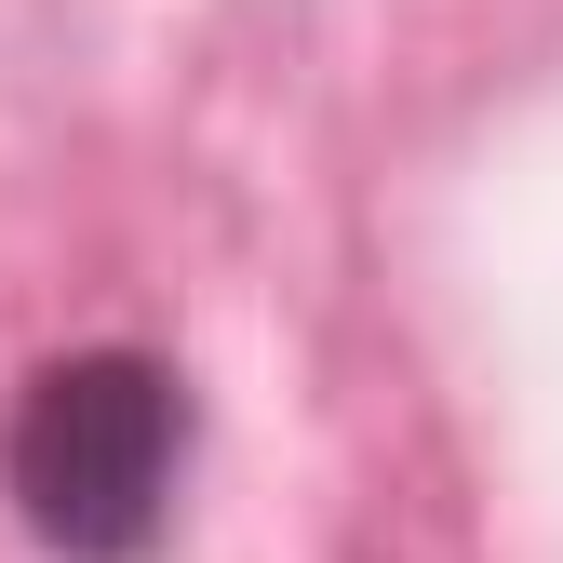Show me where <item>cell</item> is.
Segmentation results:
<instances>
[{
	"mask_svg": "<svg viewBox=\"0 0 563 563\" xmlns=\"http://www.w3.org/2000/svg\"><path fill=\"white\" fill-rule=\"evenodd\" d=\"M201 483V389L148 335L41 349L0 402V510L41 563H162Z\"/></svg>",
	"mask_w": 563,
	"mask_h": 563,
	"instance_id": "6da1fadb",
	"label": "cell"
}]
</instances>
